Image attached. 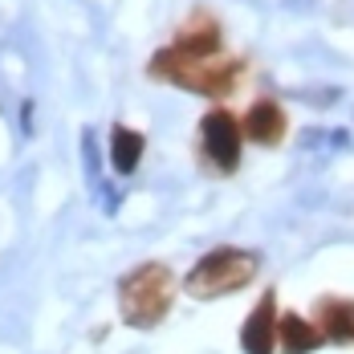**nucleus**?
I'll use <instances>...</instances> for the list:
<instances>
[{"label": "nucleus", "instance_id": "1", "mask_svg": "<svg viewBox=\"0 0 354 354\" xmlns=\"http://www.w3.org/2000/svg\"><path fill=\"white\" fill-rule=\"evenodd\" d=\"M245 66L241 62H228V57H187L171 49H159L151 57V77L159 82H171L179 90H192V94H204V98H228L236 90Z\"/></svg>", "mask_w": 354, "mask_h": 354}, {"label": "nucleus", "instance_id": "2", "mask_svg": "<svg viewBox=\"0 0 354 354\" xmlns=\"http://www.w3.org/2000/svg\"><path fill=\"white\" fill-rule=\"evenodd\" d=\"M171 306H176V273L163 261H147L118 281V310L122 322L135 330L159 326L171 314Z\"/></svg>", "mask_w": 354, "mask_h": 354}, {"label": "nucleus", "instance_id": "3", "mask_svg": "<svg viewBox=\"0 0 354 354\" xmlns=\"http://www.w3.org/2000/svg\"><path fill=\"white\" fill-rule=\"evenodd\" d=\"M257 269H261L257 252L224 245V248L204 252V257L192 265V273L183 277V289H187L196 301H216V297H228V293L245 289V285L257 277Z\"/></svg>", "mask_w": 354, "mask_h": 354}, {"label": "nucleus", "instance_id": "4", "mask_svg": "<svg viewBox=\"0 0 354 354\" xmlns=\"http://www.w3.org/2000/svg\"><path fill=\"white\" fill-rule=\"evenodd\" d=\"M241 142H245V127H241V118L228 106H212L200 118V147H204V159L212 163L220 176L236 171V163H241Z\"/></svg>", "mask_w": 354, "mask_h": 354}, {"label": "nucleus", "instance_id": "5", "mask_svg": "<svg viewBox=\"0 0 354 354\" xmlns=\"http://www.w3.org/2000/svg\"><path fill=\"white\" fill-rule=\"evenodd\" d=\"M277 293H265L257 306H252V314L245 318L241 326V351L245 354H273L277 351Z\"/></svg>", "mask_w": 354, "mask_h": 354}, {"label": "nucleus", "instance_id": "6", "mask_svg": "<svg viewBox=\"0 0 354 354\" xmlns=\"http://www.w3.org/2000/svg\"><path fill=\"white\" fill-rule=\"evenodd\" d=\"M241 127H245V139H252L257 147H277L285 139V131H289V118H285L277 98H257L245 110Z\"/></svg>", "mask_w": 354, "mask_h": 354}, {"label": "nucleus", "instance_id": "7", "mask_svg": "<svg viewBox=\"0 0 354 354\" xmlns=\"http://www.w3.org/2000/svg\"><path fill=\"white\" fill-rule=\"evenodd\" d=\"M220 45H224V37H220L212 12H192L176 33V49L187 57H220Z\"/></svg>", "mask_w": 354, "mask_h": 354}, {"label": "nucleus", "instance_id": "8", "mask_svg": "<svg viewBox=\"0 0 354 354\" xmlns=\"http://www.w3.org/2000/svg\"><path fill=\"white\" fill-rule=\"evenodd\" d=\"M314 322L334 346H354V301L351 297H322L314 306Z\"/></svg>", "mask_w": 354, "mask_h": 354}, {"label": "nucleus", "instance_id": "9", "mask_svg": "<svg viewBox=\"0 0 354 354\" xmlns=\"http://www.w3.org/2000/svg\"><path fill=\"white\" fill-rule=\"evenodd\" d=\"M322 342H326V334L318 330V322L301 318V314H281V322H277L281 354H314Z\"/></svg>", "mask_w": 354, "mask_h": 354}, {"label": "nucleus", "instance_id": "10", "mask_svg": "<svg viewBox=\"0 0 354 354\" xmlns=\"http://www.w3.org/2000/svg\"><path fill=\"white\" fill-rule=\"evenodd\" d=\"M142 147H147V139H142L135 127H114V131H110V163H114L118 176H131V171L139 167Z\"/></svg>", "mask_w": 354, "mask_h": 354}]
</instances>
